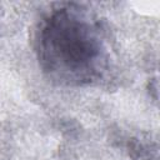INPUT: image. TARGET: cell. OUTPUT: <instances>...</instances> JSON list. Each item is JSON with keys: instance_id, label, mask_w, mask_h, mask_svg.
Here are the masks:
<instances>
[{"instance_id": "6da1fadb", "label": "cell", "mask_w": 160, "mask_h": 160, "mask_svg": "<svg viewBox=\"0 0 160 160\" xmlns=\"http://www.w3.org/2000/svg\"><path fill=\"white\" fill-rule=\"evenodd\" d=\"M35 51L44 74L64 86L98 82L110 62L105 30L92 12L78 4H62L42 18Z\"/></svg>"}]
</instances>
